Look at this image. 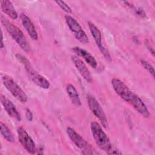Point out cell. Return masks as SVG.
I'll list each match as a JSON object with an SVG mask.
<instances>
[{
    "label": "cell",
    "instance_id": "2",
    "mask_svg": "<svg viewBox=\"0 0 155 155\" xmlns=\"http://www.w3.org/2000/svg\"><path fill=\"white\" fill-rule=\"evenodd\" d=\"M16 56L19 61L24 65L29 78L35 84L43 89H48L50 88V82L33 67L30 62L25 57L19 54H16Z\"/></svg>",
    "mask_w": 155,
    "mask_h": 155
},
{
    "label": "cell",
    "instance_id": "5",
    "mask_svg": "<svg viewBox=\"0 0 155 155\" xmlns=\"http://www.w3.org/2000/svg\"><path fill=\"white\" fill-rule=\"evenodd\" d=\"M67 133L71 140L81 150L83 154H93V149L91 145L73 128L68 127L67 128Z\"/></svg>",
    "mask_w": 155,
    "mask_h": 155
},
{
    "label": "cell",
    "instance_id": "23",
    "mask_svg": "<svg viewBox=\"0 0 155 155\" xmlns=\"http://www.w3.org/2000/svg\"><path fill=\"white\" fill-rule=\"evenodd\" d=\"M136 13H137L138 15H139L140 16H142V17H145V16H146L145 13L144 12L143 10H142V8H139L138 9L136 10Z\"/></svg>",
    "mask_w": 155,
    "mask_h": 155
},
{
    "label": "cell",
    "instance_id": "15",
    "mask_svg": "<svg viewBox=\"0 0 155 155\" xmlns=\"http://www.w3.org/2000/svg\"><path fill=\"white\" fill-rule=\"evenodd\" d=\"M20 18L21 19L22 25L27 31L28 35L31 37L32 39L37 40L38 38V36L36 30L33 23L30 20L29 17L24 13H21L20 15Z\"/></svg>",
    "mask_w": 155,
    "mask_h": 155
},
{
    "label": "cell",
    "instance_id": "6",
    "mask_svg": "<svg viewBox=\"0 0 155 155\" xmlns=\"http://www.w3.org/2000/svg\"><path fill=\"white\" fill-rule=\"evenodd\" d=\"M65 19L70 31L79 42L83 44H87L89 42L88 38L85 32L74 18L67 15L65 16Z\"/></svg>",
    "mask_w": 155,
    "mask_h": 155
},
{
    "label": "cell",
    "instance_id": "19",
    "mask_svg": "<svg viewBox=\"0 0 155 155\" xmlns=\"http://www.w3.org/2000/svg\"><path fill=\"white\" fill-rule=\"evenodd\" d=\"M140 63H141L142 65L144 67V68L146 69L154 78V70L153 67L150 64V63L144 59H140Z\"/></svg>",
    "mask_w": 155,
    "mask_h": 155
},
{
    "label": "cell",
    "instance_id": "13",
    "mask_svg": "<svg viewBox=\"0 0 155 155\" xmlns=\"http://www.w3.org/2000/svg\"><path fill=\"white\" fill-rule=\"evenodd\" d=\"M1 101L7 114L13 119L20 122L21 120V114L17 110L13 103L2 94L1 95Z\"/></svg>",
    "mask_w": 155,
    "mask_h": 155
},
{
    "label": "cell",
    "instance_id": "14",
    "mask_svg": "<svg viewBox=\"0 0 155 155\" xmlns=\"http://www.w3.org/2000/svg\"><path fill=\"white\" fill-rule=\"evenodd\" d=\"M72 50L78 56L83 58L85 62L92 68H96L97 66V62L94 57L86 50L79 47H74L72 48Z\"/></svg>",
    "mask_w": 155,
    "mask_h": 155
},
{
    "label": "cell",
    "instance_id": "10",
    "mask_svg": "<svg viewBox=\"0 0 155 155\" xmlns=\"http://www.w3.org/2000/svg\"><path fill=\"white\" fill-rule=\"evenodd\" d=\"M88 25L89 30L90 31V33L96 44L97 45L99 49L100 50L102 54L104 55V56L105 58L106 59L110 61L111 60V56L107 50V49L104 46L102 42V35L99 30V28L91 22L88 21Z\"/></svg>",
    "mask_w": 155,
    "mask_h": 155
},
{
    "label": "cell",
    "instance_id": "7",
    "mask_svg": "<svg viewBox=\"0 0 155 155\" xmlns=\"http://www.w3.org/2000/svg\"><path fill=\"white\" fill-rule=\"evenodd\" d=\"M87 102L91 111L99 119L102 126L105 128H107L108 127L107 119L100 104L94 97L90 94L87 96Z\"/></svg>",
    "mask_w": 155,
    "mask_h": 155
},
{
    "label": "cell",
    "instance_id": "24",
    "mask_svg": "<svg viewBox=\"0 0 155 155\" xmlns=\"http://www.w3.org/2000/svg\"><path fill=\"white\" fill-rule=\"evenodd\" d=\"M4 47V42H3V35L1 31V48Z\"/></svg>",
    "mask_w": 155,
    "mask_h": 155
},
{
    "label": "cell",
    "instance_id": "21",
    "mask_svg": "<svg viewBox=\"0 0 155 155\" xmlns=\"http://www.w3.org/2000/svg\"><path fill=\"white\" fill-rule=\"evenodd\" d=\"M25 116H26V118L28 120L31 121L33 120V114H32V113L31 112V111L29 109L26 110Z\"/></svg>",
    "mask_w": 155,
    "mask_h": 155
},
{
    "label": "cell",
    "instance_id": "3",
    "mask_svg": "<svg viewBox=\"0 0 155 155\" xmlns=\"http://www.w3.org/2000/svg\"><path fill=\"white\" fill-rule=\"evenodd\" d=\"M1 23L13 39L25 51L30 50V44L22 31L7 19L1 17Z\"/></svg>",
    "mask_w": 155,
    "mask_h": 155
},
{
    "label": "cell",
    "instance_id": "16",
    "mask_svg": "<svg viewBox=\"0 0 155 155\" xmlns=\"http://www.w3.org/2000/svg\"><path fill=\"white\" fill-rule=\"evenodd\" d=\"M1 8L2 11L12 19H16L18 17L13 4L8 0H3L1 2Z\"/></svg>",
    "mask_w": 155,
    "mask_h": 155
},
{
    "label": "cell",
    "instance_id": "9",
    "mask_svg": "<svg viewBox=\"0 0 155 155\" xmlns=\"http://www.w3.org/2000/svg\"><path fill=\"white\" fill-rule=\"evenodd\" d=\"M17 133L19 141L22 147L30 154L35 153L36 151V144L25 130L22 127H19Z\"/></svg>",
    "mask_w": 155,
    "mask_h": 155
},
{
    "label": "cell",
    "instance_id": "8",
    "mask_svg": "<svg viewBox=\"0 0 155 155\" xmlns=\"http://www.w3.org/2000/svg\"><path fill=\"white\" fill-rule=\"evenodd\" d=\"M125 102L130 104L134 109L143 117H148L150 116V113L146 105L140 97L133 91H131Z\"/></svg>",
    "mask_w": 155,
    "mask_h": 155
},
{
    "label": "cell",
    "instance_id": "22",
    "mask_svg": "<svg viewBox=\"0 0 155 155\" xmlns=\"http://www.w3.org/2000/svg\"><path fill=\"white\" fill-rule=\"evenodd\" d=\"M145 44H146V45H147V48L150 50V53L153 54V56H154V48L152 47V46L150 45V44L149 43V42L148 41H147L146 42H145Z\"/></svg>",
    "mask_w": 155,
    "mask_h": 155
},
{
    "label": "cell",
    "instance_id": "1",
    "mask_svg": "<svg viewBox=\"0 0 155 155\" xmlns=\"http://www.w3.org/2000/svg\"><path fill=\"white\" fill-rule=\"evenodd\" d=\"M90 128L94 140L98 147L109 154H121L118 150L113 149L109 138L97 122H92L90 124Z\"/></svg>",
    "mask_w": 155,
    "mask_h": 155
},
{
    "label": "cell",
    "instance_id": "12",
    "mask_svg": "<svg viewBox=\"0 0 155 155\" xmlns=\"http://www.w3.org/2000/svg\"><path fill=\"white\" fill-rule=\"evenodd\" d=\"M111 82L114 90L117 95L124 101H126L131 90L123 81L117 78H113Z\"/></svg>",
    "mask_w": 155,
    "mask_h": 155
},
{
    "label": "cell",
    "instance_id": "17",
    "mask_svg": "<svg viewBox=\"0 0 155 155\" xmlns=\"http://www.w3.org/2000/svg\"><path fill=\"white\" fill-rule=\"evenodd\" d=\"M66 90L72 104H73L76 107L81 106V101L75 87L73 85L69 84L67 86Z\"/></svg>",
    "mask_w": 155,
    "mask_h": 155
},
{
    "label": "cell",
    "instance_id": "18",
    "mask_svg": "<svg viewBox=\"0 0 155 155\" xmlns=\"http://www.w3.org/2000/svg\"><path fill=\"white\" fill-rule=\"evenodd\" d=\"M0 126L1 133L4 139H5L7 142H14L15 141V138L8 127L2 122L0 123Z\"/></svg>",
    "mask_w": 155,
    "mask_h": 155
},
{
    "label": "cell",
    "instance_id": "11",
    "mask_svg": "<svg viewBox=\"0 0 155 155\" xmlns=\"http://www.w3.org/2000/svg\"><path fill=\"white\" fill-rule=\"evenodd\" d=\"M71 60L81 76L88 83H91L93 82L92 76L82 60L74 55L71 56Z\"/></svg>",
    "mask_w": 155,
    "mask_h": 155
},
{
    "label": "cell",
    "instance_id": "4",
    "mask_svg": "<svg viewBox=\"0 0 155 155\" xmlns=\"http://www.w3.org/2000/svg\"><path fill=\"white\" fill-rule=\"evenodd\" d=\"M2 82L7 90L19 102L25 103L27 96L25 91L18 85L16 82L10 76H4L2 78Z\"/></svg>",
    "mask_w": 155,
    "mask_h": 155
},
{
    "label": "cell",
    "instance_id": "20",
    "mask_svg": "<svg viewBox=\"0 0 155 155\" xmlns=\"http://www.w3.org/2000/svg\"><path fill=\"white\" fill-rule=\"evenodd\" d=\"M54 2L60 7V8L62 10H63L65 12H67L68 13H71L72 10L71 9V8L65 2L62 1H55Z\"/></svg>",
    "mask_w": 155,
    "mask_h": 155
}]
</instances>
